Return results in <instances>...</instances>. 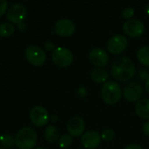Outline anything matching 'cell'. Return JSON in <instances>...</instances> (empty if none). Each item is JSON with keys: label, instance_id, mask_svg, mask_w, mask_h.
<instances>
[{"label": "cell", "instance_id": "4fadbf2b", "mask_svg": "<svg viewBox=\"0 0 149 149\" xmlns=\"http://www.w3.org/2000/svg\"><path fill=\"white\" fill-rule=\"evenodd\" d=\"M101 135L94 130H90L83 134L81 137V144L86 149L97 148L101 143Z\"/></svg>", "mask_w": 149, "mask_h": 149}, {"label": "cell", "instance_id": "d6986e66", "mask_svg": "<svg viewBox=\"0 0 149 149\" xmlns=\"http://www.w3.org/2000/svg\"><path fill=\"white\" fill-rule=\"evenodd\" d=\"M15 31V27L10 23H3L0 24V37L9 38Z\"/></svg>", "mask_w": 149, "mask_h": 149}, {"label": "cell", "instance_id": "d6a6232c", "mask_svg": "<svg viewBox=\"0 0 149 149\" xmlns=\"http://www.w3.org/2000/svg\"><path fill=\"white\" fill-rule=\"evenodd\" d=\"M57 120H58V116H57V115H55V114L52 115V121L56 122Z\"/></svg>", "mask_w": 149, "mask_h": 149}, {"label": "cell", "instance_id": "484cf974", "mask_svg": "<svg viewBox=\"0 0 149 149\" xmlns=\"http://www.w3.org/2000/svg\"><path fill=\"white\" fill-rule=\"evenodd\" d=\"M45 49L47 51V52H53L56 48H55V44L51 41V40H48V41H45Z\"/></svg>", "mask_w": 149, "mask_h": 149}, {"label": "cell", "instance_id": "3957f363", "mask_svg": "<svg viewBox=\"0 0 149 149\" xmlns=\"http://www.w3.org/2000/svg\"><path fill=\"white\" fill-rule=\"evenodd\" d=\"M100 95L105 103L107 105H114L120 100L122 90L117 82L110 80L104 83L101 88Z\"/></svg>", "mask_w": 149, "mask_h": 149}, {"label": "cell", "instance_id": "2e32d148", "mask_svg": "<svg viewBox=\"0 0 149 149\" xmlns=\"http://www.w3.org/2000/svg\"><path fill=\"white\" fill-rule=\"evenodd\" d=\"M91 79L96 83H106L108 79V72L104 68H94L91 72Z\"/></svg>", "mask_w": 149, "mask_h": 149}, {"label": "cell", "instance_id": "83f0119b", "mask_svg": "<svg viewBox=\"0 0 149 149\" xmlns=\"http://www.w3.org/2000/svg\"><path fill=\"white\" fill-rule=\"evenodd\" d=\"M78 94L81 97V98H86V96L87 95V90L85 87H80L78 90Z\"/></svg>", "mask_w": 149, "mask_h": 149}, {"label": "cell", "instance_id": "6da1fadb", "mask_svg": "<svg viewBox=\"0 0 149 149\" xmlns=\"http://www.w3.org/2000/svg\"><path fill=\"white\" fill-rule=\"evenodd\" d=\"M113 77L121 82H127L133 79L135 74V65L133 60L126 56L116 58L111 67Z\"/></svg>", "mask_w": 149, "mask_h": 149}, {"label": "cell", "instance_id": "d4e9b609", "mask_svg": "<svg viewBox=\"0 0 149 149\" xmlns=\"http://www.w3.org/2000/svg\"><path fill=\"white\" fill-rule=\"evenodd\" d=\"M8 10V2L6 0H0V17L7 12Z\"/></svg>", "mask_w": 149, "mask_h": 149}, {"label": "cell", "instance_id": "5b68a950", "mask_svg": "<svg viewBox=\"0 0 149 149\" xmlns=\"http://www.w3.org/2000/svg\"><path fill=\"white\" fill-rule=\"evenodd\" d=\"M52 60L58 67H67L73 61L72 52L65 47L56 48L52 54Z\"/></svg>", "mask_w": 149, "mask_h": 149}, {"label": "cell", "instance_id": "8fae6325", "mask_svg": "<svg viewBox=\"0 0 149 149\" xmlns=\"http://www.w3.org/2000/svg\"><path fill=\"white\" fill-rule=\"evenodd\" d=\"M75 24L74 23L68 18H61L58 20L54 25V31L55 32L64 38H67L72 36L75 31Z\"/></svg>", "mask_w": 149, "mask_h": 149}, {"label": "cell", "instance_id": "9a60e30c", "mask_svg": "<svg viewBox=\"0 0 149 149\" xmlns=\"http://www.w3.org/2000/svg\"><path fill=\"white\" fill-rule=\"evenodd\" d=\"M134 111L140 118L149 120V99H141L137 101Z\"/></svg>", "mask_w": 149, "mask_h": 149}, {"label": "cell", "instance_id": "44dd1931", "mask_svg": "<svg viewBox=\"0 0 149 149\" xmlns=\"http://www.w3.org/2000/svg\"><path fill=\"white\" fill-rule=\"evenodd\" d=\"M72 143V138L69 134H63L58 139V144L61 148H68Z\"/></svg>", "mask_w": 149, "mask_h": 149}, {"label": "cell", "instance_id": "30bf717a", "mask_svg": "<svg viewBox=\"0 0 149 149\" xmlns=\"http://www.w3.org/2000/svg\"><path fill=\"white\" fill-rule=\"evenodd\" d=\"M123 95L128 102L139 101L143 95V88L138 82H129L123 89Z\"/></svg>", "mask_w": 149, "mask_h": 149}, {"label": "cell", "instance_id": "e0dca14e", "mask_svg": "<svg viewBox=\"0 0 149 149\" xmlns=\"http://www.w3.org/2000/svg\"><path fill=\"white\" fill-rule=\"evenodd\" d=\"M45 138L50 143H54L59 139L58 130L52 125H49L46 127L45 130Z\"/></svg>", "mask_w": 149, "mask_h": 149}, {"label": "cell", "instance_id": "ac0fdd59", "mask_svg": "<svg viewBox=\"0 0 149 149\" xmlns=\"http://www.w3.org/2000/svg\"><path fill=\"white\" fill-rule=\"evenodd\" d=\"M137 58L141 65L149 66V46L143 45L138 50Z\"/></svg>", "mask_w": 149, "mask_h": 149}, {"label": "cell", "instance_id": "4dcf8cb0", "mask_svg": "<svg viewBox=\"0 0 149 149\" xmlns=\"http://www.w3.org/2000/svg\"><path fill=\"white\" fill-rule=\"evenodd\" d=\"M144 11H145V13H146V15L148 16L149 17V3H147L146 5H145V8H144Z\"/></svg>", "mask_w": 149, "mask_h": 149}, {"label": "cell", "instance_id": "4316f807", "mask_svg": "<svg viewBox=\"0 0 149 149\" xmlns=\"http://www.w3.org/2000/svg\"><path fill=\"white\" fill-rule=\"evenodd\" d=\"M142 133H143L146 136L149 137V120L147 122H145V123L143 124V126H142Z\"/></svg>", "mask_w": 149, "mask_h": 149}, {"label": "cell", "instance_id": "7c38bea8", "mask_svg": "<svg viewBox=\"0 0 149 149\" xmlns=\"http://www.w3.org/2000/svg\"><path fill=\"white\" fill-rule=\"evenodd\" d=\"M89 59L93 65L97 67H104L109 62V55L107 52L102 48L96 47L93 48L89 53Z\"/></svg>", "mask_w": 149, "mask_h": 149}, {"label": "cell", "instance_id": "836d02e7", "mask_svg": "<svg viewBox=\"0 0 149 149\" xmlns=\"http://www.w3.org/2000/svg\"><path fill=\"white\" fill-rule=\"evenodd\" d=\"M34 149H46V148H42V147H38V148H35Z\"/></svg>", "mask_w": 149, "mask_h": 149}, {"label": "cell", "instance_id": "7a4b0ae2", "mask_svg": "<svg viewBox=\"0 0 149 149\" xmlns=\"http://www.w3.org/2000/svg\"><path fill=\"white\" fill-rule=\"evenodd\" d=\"M37 141L38 134L31 127H22L15 137V145L18 149H32Z\"/></svg>", "mask_w": 149, "mask_h": 149}, {"label": "cell", "instance_id": "603a6c76", "mask_svg": "<svg viewBox=\"0 0 149 149\" xmlns=\"http://www.w3.org/2000/svg\"><path fill=\"white\" fill-rule=\"evenodd\" d=\"M134 9L133 7H126L120 12L121 17L126 19H130L134 16Z\"/></svg>", "mask_w": 149, "mask_h": 149}, {"label": "cell", "instance_id": "e575fe53", "mask_svg": "<svg viewBox=\"0 0 149 149\" xmlns=\"http://www.w3.org/2000/svg\"><path fill=\"white\" fill-rule=\"evenodd\" d=\"M0 149H5V148H0Z\"/></svg>", "mask_w": 149, "mask_h": 149}, {"label": "cell", "instance_id": "ba28073f", "mask_svg": "<svg viewBox=\"0 0 149 149\" xmlns=\"http://www.w3.org/2000/svg\"><path fill=\"white\" fill-rule=\"evenodd\" d=\"M123 31L125 34L129 37L139 38L143 35L145 25L138 18H130L123 24Z\"/></svg>", "mask_w": 149, "mask_h": 149}, {"label": "cell", "instance_id": "f546056e", "mask_svg": "<svg viewBox=\"0 0 149 149\" xmlns=\"http://www.w3.org/2000/svg\"><path fill=\"white\" fill-rule=\"evenodd\" d=\"M26 28H27V26H26L25 23H24V22L19 24H17V30L19 31H24L26 30Z\"/></svg>", "mask_w": 149, "mask_h": 149}, {"label": "cell", "instance_id": "1f68e13d", "mask_svg": "<svg viewBox=\"0 0 149 149\" xmlns=\"http://www.w3.org/2000/svg\"><path fill=\"white\" fill-rule=\"evenodd\" d=\"M145 88H146L147 92L149 93V79L146 81V83H145Z\"/></svg>", "mask_w": 149, "mask_h": 149}, {"label": "cell", "instance_id": "9c48e42d", "mask_svg": "<svg viewBox=\"0 0 149 149\" xmlns=\"http://www.w3.org/2000/svg\"><path fill=\"white\" fill-rule=\"evenodd\" d=\"M127 45L128 42L126 36L116 34L108 39L107 43V51L113 54H120L127 49Z\"/></svg>", "mask_w": 149, "mask_h": 149}, {"label": "cell", "instance_id": "8992f818", "mask_svg": "<svg viewBox=\"0 0 149 149\" xmlns=\"http://www.w3.org/2000/svg\"><path fill=\"white\" fill-rule=\"evenodd\" d=\"M26 15H27L26 8L24 4L20 3H12L8 8L6 12L8 21H10V24H12L13 25L23 23V21L26 17Z\"/></svg>", "mask_w": 149, "mask_h": 149}, {"label": "cell", "instance_id": "7402d4cb", "mask_svg": "<svg viewBox=\"0 0 149 149\" xmlns=\"http://www.w3.org/2000/svg\"><path fill=\"white\" fill-rule=\"evenodd\" d=\"M101 139L105 141H111L115 137V132L111 128H107L101 133Z\"/></svg>", "mask_w": 149, "mask_h": 149}, {"label": "cell", "instance_id": "5bb4252c", "mask_svg": "<svg viewBox=\"0 0 149 149\" xmlns=\"http://www.w3.org/2000/svg\"><path fill=\"white\" fill-rule=\"evenodd\" d=\"M66 128L69 135L72 137H79L85 131V121L79 116L72 117L67 122Z\"/></svg>", "mask_w": 149, "mask_h": 149}, {"label": "cell", "instance_id": "277c9868", "mask_svg": "<svg viewBox=\"0 0 149 149\" xmlns=\"http://www.w3.org/2000/svg\"><path fill=\"white\" fill-rule=\"evenodd\" d=\"M24 56L26 60L34 66H41L46 61L45 52L38 45H30L25 49Z\"/></svg>", "mask_w": 149, "mask_h": 149}, {"label": "cell", "instance_id": "52a82bcc", "mask_svg": "<svg viewBox=\"0 0 149 149\" xmlns=\"http://www.w3.org/2000/svg\"><path fill=\"white\" fill-rule=\"evenodd\" d=\"M30 120L34 126L40 127L48 124L50 120V115L45 107L41 106H36L30 111Z\"/></svg>", "mask_w": 149, "mask_h": 149}, {"label": "cell", "instance_id": "cb8c5ba5", "mask_svg": "<svg viewBox=\"0 0 149 149\" xmlns=\"http://www.w3.org/2000/svg\"><path fill=\"white\" fill-rule=\"evenodd\" d=\"M138 77L142 81H147L149 79V71L146 68H141L140 69L138 72Z\"/></svg>", "mask_w": 149, "mask_h": 149}, {"label": "cell", "instance_id": "f1b7e54d", "mask_svg": "<svg viewBox=\"0 0 149 149\" xmlns=\"http://www.w3.org/2000/svg\"><path fill=\"white\" fill-rule=\"evenodd\" d=\"M124 149H144L141 145H138V144H130V145H127Z\"/></svg>", "mask_w": 149, "mask_h": 149}, {"label": "cell", "instance_id": "ffe728a7", "mask_svg": "<svg viewBox=\"0 0 149 149\" xmlns=\"http://www.w3.org/2000/svg\"><path fill=\"white\" fill-rule=\"evenodd\" d=\"M15 144V138L10 134H4L0 136V145L3 148L8 149Z\"/></svg>", "mask_w": 149, "mask_h": 149}]
</instances>
